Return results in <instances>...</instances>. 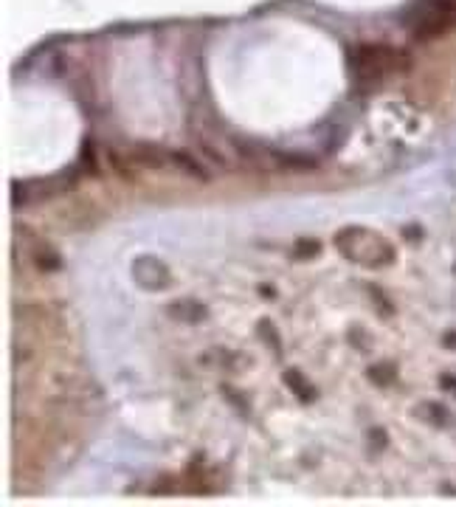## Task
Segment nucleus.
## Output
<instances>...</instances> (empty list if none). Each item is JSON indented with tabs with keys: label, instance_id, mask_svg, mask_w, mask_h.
I'll return each instance as SVG.
<instances>
[{
	"label": "nucleus",
	"instance_id": "obj_1",
	"mask_svg": "<svg viewBox=\"0 0 456 507\" xmlns=\"http://www.w3.org/2000/svg\"><path fill=\"white\" fill-rule=\"evenodd\" d=\"M335 245L347 259H352L363 268H383V265L395 262V248L369 229H344V232H338Z\"/></svg>",
	"mask_w": 456,
	"mask_h": 507
},
{
	"label": "nucleus",
	"instance_id": "obj_2",
	"mask_svg": "<svg viewBox=\"0 0 456 507\" xmlns=\"http://www.w3.org/2000/svg\"><path fill=\"white\" fill-rule=\"evenodd\" d=\"M349 68L358 82H380L395 70L409 68V54L392 45H358L352 51Z\"/></svg>",
	"mask_w": 456,
	"mask_h": 507
},
{
	"label": "nucleus",
	"instance_id": "obj_3",
	"mask_svg": "<svg viewBox=\"0 0 456 507\" xmlns=\"http://www.w3.org/2000/svg\"><path fill=\"white\" fill-rule=\"evenodd\" d=\"M411 34L417 40H436L456 29V0H425L411 15Z\"/></svg>",
	"mask_w": 456,
	"mask_h": 507
},
{
	"label": "nucleus",
	"instance_id": "obj_4",
	"mask_svg": "<svg viewBox=\"0 0 456 507\" xmlns=\"http://www.w3.org/2000/svg\"><path fill=\"white\" fill-rule=\"evenodd\" d=\"M132 276L141 287H146V291H164L169 285V271L155 257H138L132 265Z\"/></svg>",
	"mask_w": 456,
	"mask_h": 507
},
{
	"label": "nucleus",
	"instance_id": "obj_5",
	"mask_svg": "<svg viewBox=\"0 0 456 507\" xmlns=\"http://www.w3.org/2000/svg\"><path fill=\"white\" fill-rule=\"evenodd\" d=\"M169 316L178 319V321H186V324H197V321L208 319V310L195 299H181V302H175L169 308Z\"/></svg>",
	"mask_w": 456,
	"mask_h": 507
},
{
	"label": "nucleus",
	"instance_id": "obj_6",
	"mask_svg": "<svg viewBox=\"0 0 456 507\" xmlns=\"http://www.w3.org/2000/svg\"><path fill=\"white\" fill-rule=\"evenodd\" d=\"M284 386H287L301 403H307V400L316 398V389L307 384V378H304L298 370H284Z\"/></svg>",
	"mask_w": 456,
	"mask_h": 507
},
{
	"label": "nucleus",
	"instance_id": "obj_7",
	"mask_svg": "<svg viewBox=\"0 0 456 507\" xmlns=\"http://www.w3.org/2000/svg\"><path fill=\"white\" fill-rule=\"evenodd\" d=\"M369 381L374 386H383L386 389V386H392L397 381V370L392 364H386V361H383V364H374V367H369Z\"/></svg>",
	"mask_w": 456,
	"mask_h": 507
},
{
	"label": "nucleus",
	"instance_id": "obj_8",
	"mask_svg": "<svg viewBox=\"0 0 456 507\" xmlns=\"http://www.w3.org/2000/svg\"><path fill=\"white\" fill-rule=\"evenodd\" d=\"M167 161L169 164H175V167H181V172H186V175H195V178H208V172L195 161V158H189L186 153H172V156H167Z\"/></svg>",
	"mask_w": 456,
	"mask_h": 507
},
{
	"label": "nucleus",
	"instance_id": "obj_9",
	"mask_svg": "<svg viewBox=\"0 0 456 507\" xmlns=\"http://www.w3.org/2000/svg\"><path fill=\"white\" fill-rule=\"evenodd\" d=\"M293 254H296V259H316L319 254H321V243L319 240H298L296 243V248H293Z\"/></svg>",
	"mask_w": 456,
	"mask_h": 507
},
{
	"label": "nucleus",
	"instance_id": "obj_10",
	"mask_svg": "<svg viewBox=\"0 0 456 507\" xmlns=\"http://www.w3.org/2000/svg\"><path fill=\"white\" fill-rule=\"evenodd\" d=\"M423 411L428 414V420H431L434 425H450V411H448L445 406H439V403H425Z\"/></svg>",
	"mask_w": 456,
	"mask_h": 507
},
{
	"label": "nucleus",
	"instance_id": "obj_11",
	"mask_svg": "<svg viewBox=\"0 0 456 507\" xmlns=\"http://www.w3.org/2000/svg\"><path fill=\"white\" fill-rule=\"evenodd\" d=\"M34 262H37V268H43V271H56V268H59V257H56L51 248L37 251V254H34Z\"/></svg>",
	"mask_w": 456,
	"mask_h": 507
},
{
	"label": "nucleus",
	"instance_id": "obj_12",
	"mask_svg": "<svg viewBox=\"0 0 456 507\" xmlns=\"http://www.w3.org/2000/svg\"><path fill=\"white\" fill-rule=\"evenodd\" d=\"M369 294H374V296H377V302H380V310H383V316H392V313H395L392 302L386 299V294L380 291V287H369Z\"/></svg>",
	"mask_w": 456,
	"mask_h": 507
},
{
	"label": "nucleus",
	"instance_id": "obj_13",
	"mask_svg": "<svg viewBox=\"0 0 456 507\" xmlns=\"http://www.w3.org/2000/svg\"><path fill=\"white\" fill-rule=\"evenodd\" d=\"M82 156H85L88 172H91V175H96V172H99V164H96V158H93V147H91V141H85V150H82Z\"/></svg>",
	"mask_w": 456,
	"mask_h": 507
},
{
	"label": "nucleus",
	"instance_id": "obj_14",
	"mask_svg": "<svg viewBox=\"0 0 456 507\" xmlns=\"http://www.w3.org/2000/svg\"><path fill=\"white\" fill-rule=\"evenodd\" d=\"M259 335H265V338L271 341V347H273V349H279V338H276V333H273L271 321H262V324H259Z\"/></svg>",
	"mask_w": 456,
	"mask_h": 507
},
{
	"label": "nucleus",
	"instance_id": "obj_15",
	"mask_svg": "<svg viewBox=\"0 0 456 507\" xmlns=\"http://www.w3.org/2000/svg\"><path fill=\"white\" fill-rule=\"evenodd\" d=\"M439 386L448 389V392L456 398V378H453V375H442V378H439Z\"/></svg>",
	"mask_w": 456,
	"mask_h": 507
},
{
	"label": "nucleus",
	"instance_id": "obj_16",
	"mask_svg": "<svg viewBox=\"0 0 456 507\" xmlns=\"http://www.w3.org/2000/svg\"><path fill=\"white\" fill-rule=\"evenodd\" d=\"M442 344H445V347H448V349H453V352H456V330H450V333H445V335H442Z\"/></svg>",
	"mask_w": 456,
	"mask_h": 507
}]
</instances>
